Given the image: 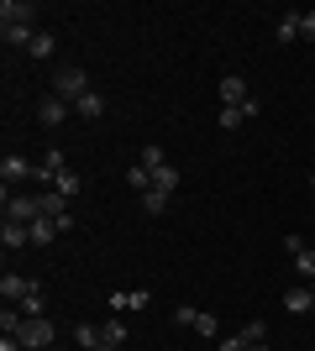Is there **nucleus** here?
Listing matches in <instances>:
<instances>
[{"label": "nucleus", "instance_id": "obj_1", "mask_svg": "<svg viewBox=\"0 0 315 351\" xmlns=\"http://www.w3.org/2000/svg\"><path fill=\"white\" fill-rule=\"evenodd\" d=\"M90 89L95 84H90V73L79 69V63H58V69H53V95H58V100L74 105V100H84Z\"/></svg>", "mask_w": 315, "mask_h": 351}, {"label": "nucleus", "instance_id": "obj_2", "mask_svg": "<svg viewBox=\"0 0 315 351\" xmlns=\"http://www.w3.org/2000/svg\"><path fill=\"white\" fill-rule=\"evenodd\" d=\"M16 341H21L27 351H47V346H58V325L47 320V315H37V320L21 325V336H16Z\"/></svg>", "mask_w": 315, "mask_h": 351}, {"label": "nucleus", "instance_id": "obj_3", "mask_svg": "<svg viewBox=\"0 0 315 351\" xmlns=\"http://www.w3.org/2000/svg\"><path fill=\"white\" fill-rule=\"evenodd\" d=\"M37 215H43V210H37V194H11V189H5V220H16V226H32Z\"/></svg>", "mask_w": 315, "mask_h": 351}, {"label": "nucleus", "instance_id": "obj_4", "mask_svg": "<svg viewBox=\"0 0 315 351\" xmlns=\"http://www.w3.org/2000/svg\"><path fill=\"white\" fill-rule=\"evenodd\" d=\"M284 252H289V257H294V273H300V278L310 283V278H315V252L305 247L300 236H284Z\"/></svg>", "mask_w": 315, "mask_h": 351}, {"label": "nucleus", "instance_id": "obj_5", "mask_svg": "<svg viewBox=\"0 0 315 351\" xmlns=\"http://www.w3.org/2000/svg\"><path fill=\"white\" fill-rule=\"evenodd\" d=\"M32 173H37V162H27L21 152H5V158H0V178H5V189L21 184V178H32Z\"/></svg>", "mask_w": 315, "mask_h": 351}, {"label": "nucleus", "instance_id": "obj_6", "mask_svg": "<svg viewBox=\"0 0 315 351\" xmlns=\"http://www.w3.org/2000/svg\"><path fill=\"white\" fill-rule=\"evenodd\" d=\"M69 116H74V105H69V100H58V95H47V100L37 105V121H43V126H53V132H58V126H63Z\"/></svg>", "mask_w": 315, "mask_h": 351}, {"label": "nucleus", "instance_id": "obj_7", "mask_svg": "<svg viewBox=\"0 0 315 351\" xmlns=\"http://www.w3.org/2000/svg\"><path fill=\"white\" fill-rule=\"evenodd\" d=\"M247 100H253V95H247V79H242V73H221V105L242 110Z\"/></svg>", "mask_w": 315, "mask_h": 351}, {"label": "nucleus", "instance_id": "obj_8", "mask_svg": "<svg viewBox=\"0 0 315 351\" xmlns=\"http://www.w3.org/2000/svg\"><path fill=\"white\" fill-rule=\"evenodd\" d=\"M32 289H37V278H21V273H5V278H0V299H5V304H21Z\"/></svg>", "mask_w": 315, "mask_h": 351}, {"label": "nucleus", "instance_id": "obj_9", "mask_svg": "<svg viewBox=\"0 0 315 351\" xmlns=\"http://www.w3.org/2000/svg\"><path fill=\"white\" fill-rule=\"evenodd\" d=\"M63 168H69V162H63V152H58V147H47V158L37 162V173H32V184H53V178L63 173Z\"/></svg>", "mask_w": 315, "mask_h": 351}, {"label": "nucleus", "instance_id": "obj_10", "mask_svg": "<svg viewBox=\"0 0 315 351\" xmlns=\"http://www.w3.org/2000/svg\"><path fill=\"white\" fill-rule=\"evenodd\" d=\"M32 37H37V27H21V21H0V43H5V47H32Z\"/></svg>", "mask_w": 315, "mask_h": 351}, {"label": "nucleus", "instance_id": "obj_11", "mask_svg": "<svg viewBox=\"0 0 315 351\" xmlns=\"http://www.w3.org/2000/svg\"><path fill=\"white\" fill-rule=\"evenodd\" d=\"M0 21H21V27H32V21H37V5H32V0H5V5H0Z\"/></svg>", "mask_w": 315, "mask_h": 351}, {"label": "nucleus", "instance_id": "obj_12", "mask_svg": "<svg viewBox=\"0 0 315 351\" xmlns=\"http://www.w3.org/2000/svg\"><path fill=\"white\" fill-rule=\"evenodd\" d=\"M100 346H126V320L121 315H110V320H100Z\"/></svg>", "mask_w": 315, "mask_h": 351}, {"label": "nucleus", "instance_id": "obj_13", "mask_svg": "<svg viewBox=\"0 0 315 351\" xmlns=\"http://www.w3.org/2000/svg\"><path fill=\"white\" fill-rule=\"evenodd\" d=\"M0 247H5V252L32 247V231H27V226H16V220H5V226H0Z\"/></svg>", "mask_w": 315, "mask_h": 351}, {"label": "nucleus", "instance_id": "obj_14", "mask_svg": "<svg viewBox=\"0 0 315 351\" xmlns=\"http://www.w3.org/2000/svg\"><path fill=\"white\" fill-rule=\"evenodd\" d=\"M284 309H289V315H310V309H315V293L305 289V283H300V289H289L284 293Z\"/></svg>", "mask_w": 315, "mask_h": 351}, {"label": "nucleus", "instance_id": "obj_15", "mask_svg": "<svg viewBox=\"0 0 315 351\" xmlns=\"http://www.w3.org/2000/svg\"><path fill=\"white\" fill-rule=\"evenodd\" d=\"M74 116H79V121H100V116H105V95H95V89H90L84 100H74Z\"/></svg>", "mask_w": 315, "mask_h": 351}, {"label": "nucleus", "instance_id": "obj_16", "mask_svg": "<svg viewBox=\"0 0 315 351\" xmlns=\"http://www.w3.org/2000/svg\"><path fill=\"white\" fill-rule=\"evenodd\" d=\"M27 231H32V247H47L53 236H63V231H58V220H47V215H37V220L27 226Z\"/></svg>", "mask_w": 315, "mask_h": 351}, {"label": "nucleus", "instance_id": "obj_17", "mask_svg": "<svg viewBox=\"0 0 315 351\" xmlns=\"http://www.w3.org/2000/svg\"><path fill=\"white\" fill-rule=\"evenodd\" d=\"M273 37H279V43H300V11H284V16H279Z\"/></svg>", "mask_w": 315, "mask_h": 351}, {"label": "nucleus", "instance_id": "obj_18", "mask_svg": "<svg viewBox=\"0 0 315 351\" xmlns=\"http://www.w3.org/2000/svg\"><path fill=\"white\" fill-rule=\"evenodd\" d=\"M74 346H79V351H95V346H100V325L79 320V325H74Z\"/></svg>", "mask_w": 315, "mask_h": 351}, {"label": "nucleus", "instance_id": "obj_19", "mask_svg": "<svg viewBox=\"0 0 315 351\" xmlns=\"http://www.w3.org/2000/svg\"><path fill=\"white\" fill-rule=\"evenodd\" d=\"M152 189H163V194H179V168H174V162H163V168L152 173Z\"/></svg>", "mask_w": 315, "mask_h": 351}, {"label": "nucleus", "instance_id": "obj_20", "mask_svg": "<svg viewBox=\"0 0 315 351\" xmlns=\"http://www.w3.org/2000/svg\"><path fill=\"white\" fill-rule=\"evenodd\" d=\"M21 325H27L21 304H5V309H0V330H5V336H21Z\"/></svg>", "mask_w": 315, "mask_h": 351}, {"label": "nucleus", "instance_id": "obj_21", "mask_svg": "<svg viewBox=\"0 0 315 351\" xmlns=\"http://www.w3.org/2000/svg\"><path fill=\"white\" fill-rule=\"evenodd\" d=\"M53 189H58V194H63V199H74V194H79V189H84V178H79V173H74V168H63V173H58V178H53Z\"/></svg>", "mask_w": 315, "mask_h": 351}, {"label": "nucleus", "instance_id": "obj_22", "mask_svg": "<svg viewBox=\"0 0 315 351\" xmlns=\"http://www.w3.org/2000/svg\"><path fill=\"white\" fill-rule=\"evenodd\" d=\"M21 315H27V320H37V315H47V293H43V283H37V289H32L27 299H21Z\"/></svg>", "mask_w": 315, "mask_h": 351}, {"label": "nucleus", "instance_id": "obj_23", "mask_svg": "<svg viewBox=\"0 0 315 351\" xmlns=\"http://www.w3.org/2000/svg\"><path fill=\"white\" fill-rule=\"evenodd\" d=\"M137 162H142V168H148V173H158V168H163V147H158V142H148V147H142V152H137Z\"/></svg>", "mask_w": 315, "mask_h": 351}, {"label": "nucleus", "instance_id": "obj_24", "mask_svg": "<svg viewBox=\"0 0 315 351\" xmlns=\"http://www.w3.org/2000/svg\"><path fill=\"white\" fill-rule=\"evenodd\" d=\"M137 199H142V210H148V215H163L174 194H163V189H148V194H137Z\"/></svg>", "mask_w": 315, "mask_h": 351}, {"label": "nucleus", "instance_id": "obj_25", "mask_svg": "<svg viewBox=\"0 0 315 351\" xmlns=\"http://www.w3.org/2000/svg\"><path fill=\"white\" fill-rule=\"evenodd\" d=\"M189 330H195V336H205V341H215V336H221V320H215V315H205V309H200V315H195V325H189Z\"/></svg>", "mask_w": 315, "mask_h": 351}, {"label": "nucleus", "instance_id": "obj_26", "mask_svg": "<svg viewBox=\"0 0 315 351\" xmlns=\"http://www.w3.org/2000/svg\"><path fill=\"white\" fill-rule=\"evenodd\" d=\"M237 336L247 341V346H263V341H268V325H263V320H247V325L237 330Z\"/></svg>", "mask_w": 315, "mask_h": 351}, {"label": "nucleus", "instance_id": "obj_27", "mask_svg": "<svg viewBox=\"0 0 315 351\" xmlns=\"http://www.w3.org/2000/svg\"><path fill=\"white\" fill-rule=\"evenodd\" d=\"M126 184H132L137 194H148V189H152V173L142 168V162H132V168H126Z\"/></svg>", "mask_w": 315, "mask_h": 351}, {"label": "nucleus", "instance_id": "obj_28", "mask_svg": "<svg viewBox=\"0 0 315 351\" xmlns=\"http://www.w3.org/2000/svg\"><path fill=\"white\" fill-rule=\"evenodd\" d=\"M27 53H32V58H53V32H37Z\"/></svg>", "mask_w": 315, "mask_h": 351}, {"label": "nucleus", "instance_id": "obj_29", "mask_svg": "<svg viewBox=\"0 0 315 351\" xmlns=\"http://www.w3.org/2000/svg\"><path fill=\"white\" fill-rule=\"evenodd\" d=\"M242 121H247V110H231V105H221V132H237Z\"/></svg>", "mask_w": 315, "mask_h": 351}, {"label": "nucleus", "instance_id": "obj_30", "mask_svg": "<svg viewBox=\"0 0 315 351\" xmlns=\"http://www.w3.org/2000/svg\"><path fill=\"white\" fill-rule=\"evenodd\" d=\"M300 37H305V43H315V11H300Z\"/></svg>", "mask_w": 315, "mask_h": 351}, {"label": "nucleus", "instance_id": "obj_31", "mask_svg": "<svg viewBox=\"0 0 315 351\" xmlns=\"http://www.w3.org/2000/svg\"><path fill=\"white\" fill-rule=\"evenodd\" d=\"M195 315H200L195 304H179V309H174V325H195Z\"/></svg>", "mask_w": 315, "mask_h": 351}, {"label": "nucleus", "instance_id": "obj_32", "mask_svg": "<svg viewBox=\"0 0 315 351\" xmlns=\"http://www.w3.org/2000/svg\"><path fill=\"white\" fill-rule=\"evenodd\" d=\"M221 351H253V346H247L242 336H221Z\"/></svg>", "mask_w": 315, "mask_h": 351}, {"label": "nucleus", "instance_id": "obj_33", "mask_svg": "<svg viewBox=\"0 0 315 351\" xmlns=\"http://www.w3.org/2000/svg\"><path fill=\"white\" fill-rule=\"evenodd\" d=\"M0 351H27V346H21L16 336H5V341H0Z\"/></svg>", "mask_w": 315, "mask_h": 351}, {"label": "nucleus", "instance_id": "obj_34", "mask_svg": "<svg viewBox=\"0 0 315 351\" xmlns=\"http://www.w3.org/2000/svg\"><path fill=\"white\" fill-rule=\"evenodd\" d=\"M253 351H268V341H263V346H253Z\"/></svg>", "mask_w": 315, "mask_h": 351}, {"label": "nucleus", "instance_id": "obj_35", "mask_svg": "<svg viewBox=\"0 0 315 351\" xmlns=\"http://www.w3.org/2000/svg\"><path fill=\"white\" fill-rule=\"evenodd\" d=\"M95 351H116V346H95Z\"/></svg>", "mask_w": 315, "mask_h": 351}, {"label": "nucleus", "instance_id": "obj_36", "mask_svg": "<svg viewBox=\"0 0 315 351\" xmlns=\"http://www.w3.org/2000/svg\"><path fill=\"white\" fill-rule=\"evenodd\" d=\"M310 194H315V173H310Z\"/></svg>", "mask_w": 315, "mask_h": 351}, {"label": "nucleus", "instance_id": "obj_37", "mask_svg": "<svg viewBox=\"0 0 315 351\" xmlns=\"http://www.w3.org/2000/svg\"><path fill=\"white\" fill-rule=\"evenodd\" d=\"M47 351H63V346H47Z\"/></svg>", "mask_w": 315, "mask_h": 351}, {"label": "nucleus", "instance_id": "obj_38", "mask_svg": "<svg viewBox=\"0 0 315 351\" xmlns=\"http://www.w3.org/2000/svg\"><path fill=\"white\" fill-rule=\"evenodd\" d=\"M310 315H315V309H310Z\"/></svg>", "mask_w": 315, "mask_h": 351}]
</instances>
